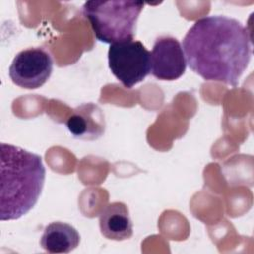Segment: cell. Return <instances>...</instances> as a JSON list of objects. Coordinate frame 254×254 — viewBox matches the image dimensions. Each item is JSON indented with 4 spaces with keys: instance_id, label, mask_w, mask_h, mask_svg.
I'll use <instances>...</instances> for the list:
<instances>
[{
    "instance_id": "277c9868",
    "label": "cell",
    "mask_w": 254,
    "mask_h": 254,
    "mask_svg": "<svg viewBox=\"0 0 254 254\" xmlns=\"http://www.w3.org/2000/svg\"><path fill=\"white\" fill-rule=\"evenodd\" d=\"M107 56L112 74L126 88H132L151 73V53L140 41L111 44Z\"/></svg>"
},
{
    "instance_id": "8992f818",
    "label": "cell",
    "mask_w": 254,
    "mask_h": 254,
    "mask_svg": "<svg viewBox=\"0 0 254 254\" xmlns=\"http://www.w3.org/2000/svg\"><path fill=\"white\" fill-rule=\"evenodd\" d=\"M187 61L180 42L169 36L159 37L151 52V73L160 80H176L186 71Z\"/></svg>"
},
{
    "instance_id": "52a82bcc",
    "label": "cell",
    "mask_w": 254,
    "mask_h": 254,
    "mask_svg": "<svg viewBox=\"0 0 254 254\" xmlns=\"http://www.w3.org/2000/svg\"><path fill=\"white\" fill-rule=\"evenodd\" d=\"M102 109L94 103H83L74 108L66 120V127L74 138L96 140L105 131Z\"/></svg>"
},
{
    "instance_id": "6da1fadb",
    "label": "cell",
    "mask_w": 254,
    "mask_h": 254,
    "mask_svg": "<svg viewBox=\"0 0 254 254\" xmlns=\"http://www.w3.org/2000/svg\"><path fill=\"white\" fill-rule=\"evenodd\" d=\"M190 68L205 80L233 87L248 66L252 44L247 29L236 19L211 15L196 20L183 40Z\"/></svg>"
},
{
    "instance_id": "9c48e42d",
    "label": "cell",
    "mask_w": 254,
    "mask_h": 254,
    "mask_svg": "<svg viewBox=\"0 0 254 254\" xmlns=\"http://www.w3.org/2000/svg\"><path fill=\"white\" fill-rule=\"evenodd\" d=\"M80 242L78 231L70 224L55 221L48 224L41 237V246L49 253H69Z\"/></svg>"
},
{
    "instance_id": "7a4b0ae2",
    "label": "cell",
    "mask_w": 254,
    "mask_h": 254,
    "mask_svg": "<svg viewBox=\"0 0 254 254\" xmlns=\"http://www.w3.org/2000/svg\"><path fill=\"white\" fill-rule=\"evenodd\" d=\"M0 219L27 214L42 193L46 169L41 156L11 144H0Z\"/></svg>"
},
{
    "instance_id": "5b68a950",
    "label": "cell",
    "mask_w": 254,
    "mask_h": 254,
    "mask_svg": "<svg viewBox=\"0 0 254 254\" xmlns=\"http://www.w3.org/2000/svg\"><path fill=\"white\" fill-rule=\"evenodd\" d=\"M53 71V59L45 49L36 47L19 52L9 67L12 82L26 89L43 86Z\"/></svg>"
},
{
    "instance_id": "3957f363",
    "label": "cell",
    "mask_w": 254,
    "mask_h": 254,
    "mask_svg": "<svg viewBox=\"0 0 254 254\" xmlns=\"http://www.w3.org/2000/svg\"><path fill=\"white\" fill-rule=\"evenodd\" d=\"M143 8L141 1H87L82 6V14L89 21L95 38L111 45L134 39Z\"/></svg>"
},
{
    "instance_id": "ba28073f",
    "label": "cell",
    "mask_w": 254,
    "mask_h": 254,
    "mask_svg": "<svg viewBox=\"0 0 254 254\" xmlns=\"http://www.w3.org/2000/svg\"><path fill=\"white\" fill-rule=\"evenodd\" d=\"M99 227L107 239L122 241L131 238L133 224L127 205L121 201L107 204L99 214Z\"/></svg>"
}]
</instances>
